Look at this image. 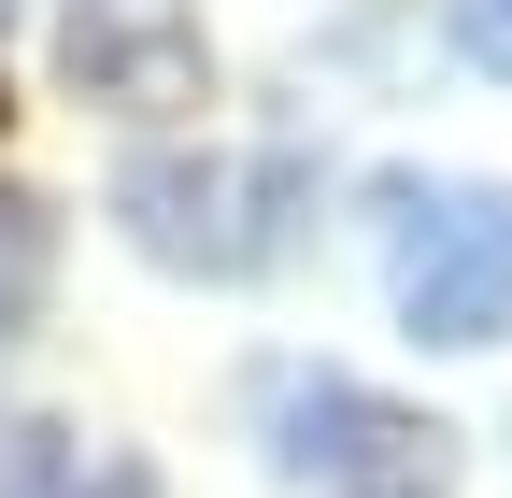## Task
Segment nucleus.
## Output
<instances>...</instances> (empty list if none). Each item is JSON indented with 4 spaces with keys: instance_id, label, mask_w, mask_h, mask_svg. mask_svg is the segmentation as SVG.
Returning <instances> with one entry per match:
<instances>
[{
    "instance_id": "obj_1",
    "label": "nucleus",
    "mask_w": 512,
    "mask_h": 498,
    "mask_svg": "<svg viewBox=\"0 0 512 498\" xmlns=\"http://www.w3.org/2000/svg\"><path fill=\"white\" fill-rule=\"evenodd\" d=\"M285 157H214V143H143V157H128L114 171V228L128 242H143V257L157 271H256V257H285Z\"/></svg>"
},
{
    "instance_id": "obj_2",
    "label": "nucleus",
    "mask_w": 512,
    "mask_h": 498,
    "mask_svg": "<svg viewBox=\"0 0 512 498\" xmlns=\"http://www.w3.org/2000/svg\"><path fill=\"white\" fill-rule=\"evenodd\" d=\"M384 228L413 342H512V185H384Z\"/></svg>"
},
{
    "instance_id": "obj_3",
    "label": "nucleus",
    "mask_w": 512,
    "mask_h": 498,
    "mask_svg": "<svg viewBox=\"0 0 512 498\" xmlns=\"http://www.w3.org/2000/svg\"><path fill=\"white\" fill-rule=\"evenodd\" d=\"M285 470L313 498H456V442L370 385H299L285 399Z\"/></svg>"
},
{
    "instance_id": "obj_4",
    "label": "nucleus",
    "mask_w": 512,
    "mask_h": 498,
    "mask_svg": "<svg viewBox=\"0 0 512 498\" xmlns=\"http://www.w3.org/2000/svg\"><path fill=\"white\" fill-rule=\"evenodd\" d=\"M57 72L100 114H185L214 86V57H200V15H171V0H86L72 29H57Z\"/></svg>"
},
{
    "instance_id": "obj_5",
    "label": "nucleus",
    "mask_w": 512,
    "mask_h": 498,
    "mask_svg": "<svg viewBox=\"0 0 512 498\" xmlns=\"http://www.w3.org/2000/svg\"><path fill=\"white\" fill-rule=\"evenodd\" d=\"M43 271H57V214L29 200V185H0V342L43 314Z\"/></svg>"
},
{
    "instance_id": "obj_6",
    "label": "nucleus",
    "mask_w": 512,
    "mask_h": 498,
    "mask_svg": "<svg viewBox=\"0 0 512 498\" xmlns=\"http://www.w3.org/2000/svg\"><path fill=\"white\" fill-rule=\"evenodd\" d=\"M15 498H143V470H128V456H72V442H29Z\"/></svg>"
},
{
    "instance_id": "obj_7",
    "label": "nucleus",
    "mask_w": 512,
    "mask_h": 498,
    "mask_svg": "<svg viewBox=\"0 0 512 498\" xmlns=\"http://www.w3.org/2000/svg\"><path fill=\"white\" fill-rule=\"evenodd\" d=\"M441 29H456L470 72H512V0H441Z\"/></svg>"
}]
</instances>
